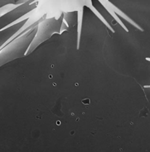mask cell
<instances>
[{
	"mask_svg": "<svg viewBox=\"0 0 150 152\" xmlns=\"http://www.w3.org/2000/svg\"><path fill=\"white\" fill-rule=\"evenodd\" d=\"M106 3H107V4H108L109 5H110V8H112V9L113 10V11H114V12H115V13L117 15H118V16H120L121 17H123V18H124V19L125 20H126V21H127V22H129V23L132 24V25H134V27H135L136 28L139 29V30H140V31H144V30H143V29H142V28H140V26H139V25H138V24H136V23H135V22H134L132 19H130V17H128V16H126V14H124V12H122V11H121L120 10H119V9H118V8H116V6L112 5V4H111L110 2H108L107 0H106Z\"/></svg>",
	"mask_w": 150,
	"mask_h": 152,
	"instance_id": "obj_1",
	"label": "cell"
},
{
	"mask_svg": "<svg viewBox=\"0 0 150 152\" xmlns=\"http://www.w3.org/2000/svg\"><path fill=\"white\" fill-rule=\"evenodd\" d=\"M63 23H64V24H65V25H67V28L69 27V25L67 24V22H66V21H65V18H64V17L63 18Z\"/></svg>",
	"mask_w": 150,
	"mask_h": 152,
	"instance_id": "obj_6",
	"label": "cell"
},
{
	"mask_svg": "<svg viewBox=\"0 0 150 152\" xmlns=\"http://www.w3.org/2000/svg\"><path fill=\"white\" fill-rule=\"evenodd\" d=\"M88 7H89V8H90L92 10V12H93V13L96 14V16L98 17V18L100 19V21H101V22H103V23H104V25H105L107 27V28H109V29H110V31L112 32V33H115L114 29H113V28H112V27L110 25V24H109V23L106 22V19H105L103 17V16L100 14V13H99V12H98V11H97V10H96V8H95L92 6V5H90V6L89 5Z\"/></svg>",
	"mask_w": 150,
	"mask_h": 152,
	"instance_id": "obj_4",
	"label": "cell"
},
{
	"mask_svg": "<svg viewBox=\"0 0 150 152\" xmlns=\"http://www.w3.org/2000/svg\"><path fill=\"white\" fill-rule=\"evenodd\" d=\"M146 60H147V61L150 62V57H146Z\"/></svg>",
	"mask_w": 150,
	"mask_h": 152,
	"instance_id": "obj_7",
	"label": "cell"
},
{
	"mask_svg": "<svg viewBox=\"0 0 150 152\" xmlns=\"http://www.w3.org/2000/svg\"><path fill=\"white\" fill-rule=\"evenodd\" d=\"M34 11H31V12H28V13H27L26 14H24V16H22V17H20L19 19H16L15 22H12V23H10L9 25H8V26H6L5 28H4L3 29H2V30H4V29H6V28H9V27H10V26H12V25H16L17 23H18V22H20L21 21H23V20H25V19H29L30 17H31L33 14H34Z\"/></svg>",
	"mask_w": 150,
	"mask_h": 152,
	"instance_id": "obj_5",
	"label": "cell"
},
{
	"mask_svg": "<svg viewBox=\"0 0 150 152\" xmlns=\"http://www.w3.org/2000/svg\"><path fill=\"white\" fill-rule=\"evenodd\" d=\"M82 20H83V10L81 9L78 12V28H77V49H79L81 35L82 30Z\"/></svg>",
	"mask_w": 150,
	"mask_h": 152,
	"instance_id": "obj_3",
	"label": "cell"
},
{
	"mask_svg": "<svg viewBox=\"0 0 150 152\" xmlns=\"http://www.w3.org/2000/svg\"><path fill=\"white\" fill-rule=\"evenodd\" d=\"M100 2H101V3H102V5H104V8H105L107 10V11H108V12H109V13L111 14V16L113 17V18L116 19V21L117 22H118V24H119V25H120V26L123 28V29H124V30H125L126 32H129V30L127 29V28H126V27L124 25V23L121 22V20L119 19V17L117 16V14H116V13H115V12H114V11H113V10H112V9L110 7V5H108V4L106 2V1H105V2H104L103 0H100Z\"/></svg>",
	"mask_w": 150,
	"mask_h": 152,
	"instance_id": "obj_2",
	"label": "cell"
},
{
	"mask_svg": "<svg viewBox=\"0 0 150 152\" xmlns=\"http://www.w3.org/2000/svg\"><path fill=\"white\" fill-rule=\"evenodd\" d=\"M144 88H150V85H144Z\"/></svg>",
	"mask_w": 150,
	"mask_h": 152,
	"instance_id": "obj_8",
	"label": "cell"
}]
</instances>
